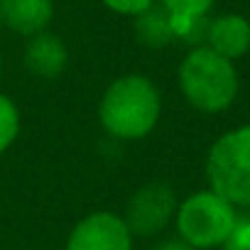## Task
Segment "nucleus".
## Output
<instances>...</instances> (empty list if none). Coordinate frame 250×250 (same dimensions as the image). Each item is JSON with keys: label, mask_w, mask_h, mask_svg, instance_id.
<instances>
[{"label": "nucleus", "mask_w": 250, "mask_h": 250, "mask_svg": "<svg viewBox=\"0 0 250 250\" xmlns=\"http://www.w3.org/2000/svg\"><path fill=\"white\" fill-rule=\"evenodd\" d=\"M52 20L54 0H0V25L25 40L49 30Z\"/></svg>", "instance_id": "1a4fd4ad"}, {"label": "nucleus", "mask_w": 250, "mask_h": 250, "mask_svg": "<svg viewBox=\"0 0 250 250\" xmlns=\"http://www.w3.org/2000/svg\"><path fill=\"white\" fill-rule=\"evenodd\" d=\"M133 32H135V40L147 49H165L174 42L172 15L160 3L140 13L138 18H133Z\"/></svg>", "instance_id": "9d476101"}, {"label": "nucleus", "mask_w": 250, "mask_h": 250, "mask_svg": "<svg viewBox=\"0 0 250 250\" xmlns=\"http://www.w3.org/2000/svg\"><path fill=\"white\" fill-rule=\"evenodd\" d=\"M135 235L115 211H91L74 223L64 250H133Z\"/></svg>", "instance_id": "423d86ee"}, {"label": "nucleus", "mask_w": 250, "mask_h": 250, "mask_svg": "<svg viewBox=\"0 0 250 250\" xmlns=\"http://www.w3.org/2000/svg\"><path fill=\"white\" fill-rule=\"evenodd\" d=\"M177 204L179 199L174 194V187L169 182L155 179L133 191L123 218L135 238H152L160 235L174 221Z\"/></svg>", "instance_id": "39448f33"}, {"label": "nucleus", "mask_w": 250, "mask_h": 250, "mask_svg": "<svg viewBox=\"0 0 250 250\" xmlns=\"http://www.w3.org/2000/svg\"><path fill=\"white\" fill-rule=\"evenodd\" d=\"M235 216L238 208L230 206L223 196L211 189H199L177 204L172 223L177 228V238L194 250H213L223 248L233 230Z\"/></svg>", "instance_id": "20e7f679"}, {"label": "nucleus", "mask_w": 250, "mask_h": 250, "mask_svg": "<svg viewBox=\"0 0 250 250\" xmlns=\"http://www.w3.org/2000/svg\"><path fill=\"white\" fill-rule=\"evenodd\" d=\"M169 15H187V18H204L211 13L216 0H157Z\"/></svg>", "instance_id": "f8f14e48"}, {"label": "nucleus", "mask_w": 250, "mask_h": 250, "mask_svg": "<svg viewBox=\"0 0 250 250\" xmlns=\"http://www.w3.org/2000/svg\"><path fill=\"white\" fill-rule=\"evenodd\" d=\"M152 250H194V248L187 245V243L179 240V238H169V240H162L160 245H155Z\"/></svg>", "instance_id": "2eb2a0df"}, {"label": "nucleus", "mask_w": 250, "mask_h": 250, "mask_svg": "<svg viewBox=\"0 0 250 250\" xmlns=\"http://www.w3.org/2000/svg\"><path fill=\"white\" fill-rule=\"evenodd\" d=\"M208 189L223 196L230 206L250 208V125L223 133L206 152Z\"/></svg>", "instance_id": "7ed1b4c3"}, {"label": "nucleus", "mask_w": 250, "mask_h": 250, "mask_svg": "<svg viewBox=\"0 0 250 250\" xmlns=\"http://www.w3.org/2000/svg\"><path fill=\"white\" fill-rule=\"evenodd\" d=\"M69 66V49L64 40L49 30L27 37L25 44V69L44 81L59 79Z\"/></svg>", "instance_id": "6e6552de"}, {"label": "nucleus", "mask_w": 250, "mask_h": 250, "mask_svg": "<svg viewBox=\"0 0 250 250\" xmlns=\"http://www.w3.org/2000/svg\"><path fill=\"white\" fill-rule=\"evenodd\" d=\"M0 79H3V54H0Z\"/></svg>", "instance_id": "dca6fc26"}, {"label": "nucleus", "mask_w": 250, "mask_h": 250, "mask_svg": "<svg viewBox=\"0 0 250 250\" xmlns=\"http://www.w3.org/2000/svg\"><path fill=\"white\" fill-rule=\"evenodd\" d=\"M0 30H3V25H0Z\"/></svg>", "instance_id": "f3484780"}, {"label": "nucleus", "mask_w": 250, "mask_h": 250, "mask_svg": "<svg viewBox=\"0 0 250 250\" xmlns=\"http://www.w3.org/2000/svg\"><path fill=\"white\" fill-rule=\"evenodd\" d=\"M162 118V93L145 74L113 79L98 101V123L108 138L138 143L155 133Z\"/></svg>", "instance_id": "f257e3e1"}, {"label": "nucleus", "mask_w": 250, "mask_h": 250, "mask_svg": "<svg viewBox=\"0 0 250 250\" xmlns=\"http://www.w3.org/2000/svg\"><path fill=\"white\" fill-rule=\"evenodd\" d=\"M103 8L115 13V15H123V18H138L140 13L150 10L152 5H157V0H101Z\"/></svg>", "instance_id": "4468645a"}, {"label": "nucleus", "mask_w": 250, "mask_h": 250, "mask_svg": "<svg viewBox=\"0 0 250 250\" xmlns=\"http://www.w3.org/2000/svg\"><path fill=\"white\" fill-rule=\"evenodd\" d=\"M182 98L199 113L216 115L228 110L240 91L235 62L216 54L206 44L191 47L177 69Z\"/></svg>", "instance_id": "f03ea898"}, {"label": "nucleus", "mask_w": 250, "mask_h": 250, "mask_svg": "<svg viewBox=\"0 0 250 250\" xmlns=\"http://www.w3.org/2000/svg\"><path fill=\"white\" fill-rule=\"evenodd\" d=\"M20 130H22L20 105L8 93H0V157L18 143Z\"/></svg>", "instance_id": "9b49d317"}, {"label": "nucleus", "mask_w": 250, "mask_h": 250, "mask_svg": "<svg viewBox=\"0 0 250 250\" xmlns=\"http://www.w3.org/2000/svg\"><path fill=\"white\" fill-rule=\"evenodd\" d=\"M223 250H250V211H238L233 230L223 243Z\"/></svg>", "instance_id": "ddd939ff"}, {"label": "nucleus", "mask_w": 250, "mask_h": 250, "mask_svg": "<svg viewBox=\"0 0 250 250\" xmlns=\"http://www.w3.org/2000/svg\"><path fill=\"white\" fill-rule=\"evenodd\" d=\"M204 44L230 62L243 59L250 52V20L238 13H223L208 18Z\"/></svg>", "instance_id": "0eeeda50"}]
</instances>
